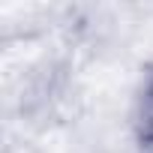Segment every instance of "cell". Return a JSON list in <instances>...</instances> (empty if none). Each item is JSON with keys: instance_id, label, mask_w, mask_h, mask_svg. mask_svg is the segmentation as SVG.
I'll use <instances>...</instances> for the list:
<instances>
[{"instance_id": "1", "label": "cell", "mask_w": 153, "mask_h": 153, "mask_svg": "<svg viewBox=\"0 0 153 153\" xmlns=\"http://www.w3.org/2000/svg\"><path fill=\"white\" fill-rule=\"evenodd\" d=\"M135 138L144 153H153V75L144 81L135 102Z\"/></svg>"}]
</instances>
